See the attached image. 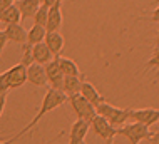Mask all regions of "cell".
<instances>
[{"mask_svg": "<svg viewBox=\"0 0 159 144\" xmlns=\"http://www.w3.org/2000/svg\"><path fill=\"white\" fill-rule=\"evenodd\" d=\"M67 102V95L62 92V91H55V89H49L45 92V95H44V99H42V104H40V107H39V111H37V114L34 116V119L29 123L25 128L20 131L17 136H14V137H10L8 139V142H14V141H17L19 137H22L24 134H27L30 129H34L35 126L39 124V121L42 119L44 116H47L50 111H54V109H57V107H61L62 104H66Z\"/></svg>", "mask_w": 159, "mask_h": 144, "instance_id": "cell-1", "label": "cell"}, {"mask_svg": "<svg viewBox=\"0 0 159 144\" xmlns=\"http://www.w3.org/2000/svg\"><path fill=\"white\" fill-rule=\"evenodd\" d=\"M96 112H97V116L104 117L107 123L111 126H114L116 129L122 128V126L131 119V109H119V107H116L109 102L99 104L96 107Z\"/></svg>", "mask_w": 159, "mask_h": 144, "instance_id": "cell-2", "label": "cell"}, {"mask_svg": "<svg viewBox=\"0 0 159 144\" xmlns=\"http://www.w3.org/2000/svg\"><path fill=\"white\" fill-rule=\"evenodd\" d=\"M69 104H70L72 111L75 112L77 119L80 121H85L89 126H91V123L94 121V117L97 116L96 112V107L92 106L89 101H85V99L82 97L80 94H75V95H70V97H67Z\"/></svg>", "mask_w": 159, "mask_h": 144, "instance_id": "cell-3", "label": "cell"}, {"mask_svg": "<svg viewBox=\"0 0 159 144\" xmlns=\"http://www.w3.org/2000/svg\"><path fill=\"white\" fill-rule=\"evenodd\" d=\"M117 136H122L127 139L129 144H139L144 139H151L152 132L149 131V128H146L143 124H124L122 128H117Z\"/></svg>", "mask_w": 159, "mask_h": 144, "instance_id": "cell-4", "label": "cell"}, {"mask_svg": "<svg viewBox=\"0 0 159 144\" xmlns=\"http://www.w3.org/2000/svg\"><path fill=\"white\" fill-rule=\"evenodd\" d=\"M3 76H5L8 91L20 89L27 82V67H24L22 64H17L14 67H10L8 71L3 72Z\"/></svg>", "mask_w": 159, "mask_h": 144, "instance_id": "cell-5", "label": "cell"}, {"mask_svg": "<svg viewBox=\"0 0 159 144\" xmlns=\"http://www.w3.org/2000/svg\"><path fill=\"white\" fill-rule=\"evenodd\" d=\"M91 129L94 131V134H96L97 137L104 139V141H114V137L117 136V129H116L114 126H111L104 117H101V116L94 117V121L91 123Z\"/></svg>", "mask_w": 159, "mask_h": 144, "instance_id": "cell-6", "label": "cell"}, {"mask_svg": "<svg viewBox=\"0 0 159 144\" xmlns=\"http://www.w3.org/2000/svg\"><path fill=\"white\" fill-rule=\"evenodd\" d=\"M131 119L132 123L143 124L146 128H151L159 121V109L154 107H146V109H131Z\"/></svg>", "mask_w": 159, "mask_h": 144, "instance_id": "cell-7", "label": "cell"}, {"mask_svg": "<svg viewBox=\"0 0 159 144\" xmlns=\"http://www.w3.org/2000/svg\"><path fill=\"white\" fill-rule=\"evenodd\" d=\"M89 129H91V126L85 121L75 119V123L70 126V131H69V144H85Z\"/></svg>", "mask_w": 159, "mask_h": 144, "instance_id": "cell-8", "label": "cell"}, {"mask_svg": "<svg viewBox=\"0 0 159 144\" xmlns=\"http://www.w3.org/2000/svg\"><path fill=\"white\" fill-rule=\"evenodd\" d=\"M45 67V74H47V82L50 84V89H55V91H62V86H64V74L61 72L59 65L55 60H50Z\"/></svg>", "mask_w": 159, "mask_h": 144, "instance_id": "cell-9", "label": "cell"}, {"mask_svg": "<svg viewBox=\"0 0 159 144\" xmlns=\"http://www.w3.org/2000/svg\"><path fill=\"white\" fill-rule=\"evenodd\" d=\"M7 37V42L10 44H17V45L24 47L27 44V30H25L20 24H15V25H7L5 30H3Z\"/></svg>", "mask_w": 159, "mask_h": 144, "instance_id": "cell-10", "label": "cell"}, {"mask_svg": "<svg viewBox=\"0 0 159 144\" xmlns=\"http://www.w3.org/2000/svg\"><path fill=\"white\" fill-rule=\"evenodd\" d=\"M27 82H30L32 86H37V87H45L49 84L44 65H39V64L29 65L27 67Z\"/></svg>", "mask_w": 159, "mask_h": 144, "instance_id": "cell-11", "label": "cell"}, {"mask_svg": "<svg viewBox=\"0 0 159 144\" xmlns=\"http://www.w3.org/2000/svg\"><path fill=\"white\" fill-rule=\"evenodd\" d=\"M62 0L57 3H54L52 7L49 8V17H47V32H59V29L62 27Z\"/></svg>", "mask_w": 159, "mask_h": 144, "instance_id": "cell-12", "label": "cell"}, {"mask_svg": "<svg viewBox=\"0 0 159 144\" xmlns=\"http://www.w3.org/2000/svg\"><path fill=\"white\" fill-rule=\"evenodd\" d=\"M44 44L47 45V49L50 50V54H52L54 57H59L66 42H64V37H62L61 32H47Z\"/></svg>", "mask_w": 159, "mask_h": 144, "instance_id": "cell-13", "label": "cell"}, {"mask_svg": "<svg viewBox=\"0 0 159 144\" xmlns=\"http://www.w3.org/2000/svg\"><path fill=\"white\" fill-rule=\"evenodd\" d=\"M80 95H82L85 101L91 102L94 107H97L99 104L106 102L104 97L101 95V92H99L96 87H94V84H91V82H87V81L82 82V87H80Z\"/></svg>", "mask_w": 159, "mask_h": 144, "instance_id": "cell-14", "label": "cell"}, {"mask_svg": "<svg viewBox=\"0 0 159 144\" xmlns=\"http://www.w3.org/2000/svg\"><path fill=\"white\" fill-rule=\"evenodd\" d=\"M82 82H84V74L79 77H74V76H67L64 77V86H62V92L70 97V95H75V94H80V87H82Z\"/></svg>", "mask_w": 159, "mask_h": 144, "instance_id": "cell-15", "label": "cell"}, {"mask_svg": "<svg viewBox=\"0 0 159 144\" xmlns=\"http://www.w3.org/2000/svg\"><path fill=\"white\" fill-rule=\"evenodd\" d=\"M54 60L57 62L59 65V69H61V72L64 74V76H74V77H79V76H82L80 74V69H79V65H77L72 59H69V57H54Z\"/></svg>", "mask_w": 159, "mask_h": 144, "instance_id": "cell-16", "label": "cell"}, {"mask_svg": "<svg viewBox=\"0 0 159 144\" xmlns=\"http://www.w3.org/2000/svg\"><path fill=\"white\" fill-rule=\"evenodd\" d=\"M32 59H34V64L47 65L54 59V55L50 54V50L47 49V45L42 42V44H37V45L32 47Z\"/></svg>", "mask_w": 159, "mask_h": 144, "instance_id": "cell-17", "label": "cell"}, {"mask_svg": "<svg viewBox=\"0 0 159 144\" xmlns=\"http://www.w3.org/2000/svg\"><path fill=\"white\" fill-rule=\"evenodd\" d=\"M22 22V15H20L19 8L17 5H10L8 8H5L3 12H0V24H3L7 27V25H15V24H20Z\"/></svg>", "mask_w": 159, "mask_h": 144, "instance_id": "cell-18", "label": "cell"}, {"mask_svg": "<svg viewBox=\"0 0 159 144\" xmlns=\"http://www.w3.org/2000/svg\"><path fill=\"white\" fill-rule=\"evenodd\" d=\"M15 5L19 8L22 19H32L39 10V7H40V0H20Z\"/></svg>", "mask_w": 159, "mask_h": 144, "instance_id": "cell-19", "label": "cell"}, {"mask_svg": "<svg viewBox=\"0 0 159 144\" xmlns=\"http://www.w3.org/2000/svg\"><path fill=\"white\" fill-rule=\"evenodd\" d=\"M45 35H47L45 27H42V25H32V27L27 30V44H25V45L34 47V45H37V44H42L45 40Z\"/></svg>", "mask_w": 159, "mask_h": 144, "instance_id": "cell-20", "label": "cell"}, {"mask_svg": "<svg viewBox=\"0 0 159 144\" xmlns=\"http://www.w3.org/2000/svg\"><path fill=\"white\" fill-rule=\"evenodd\" d=\"M148 69H156V77H154V81H157L159 79V45L154 49L151 59H149L144 65V71H148Z\"/></svg>", "mask_w": 159, "mask_h": 144, "instance_id": "cell-21", "label": "cell"}, {"mask_svg": "<svg viewBox=\"0 0 159 144\" xmlns=\"http://www.w3.org/2000/svg\"><path fill=\"white\" fill-rule=\"evenodd\" d=\"M47 17H49V8L40 5L39 7V10L35 12V15L32 17L34 20V25H42V27H45L47 25Z\"/></svg>", "mask_w": 159, "mask_h": 144, "instance_id": "cell-22", "label": "cell"}, {"mask_svg": "<svg viewBox=\"0 0 159 144\" xmlns=\"http://www.w3.org/2000/svg\"><path fill=\"white\" fill-rule=\"evenodd\" d=\"M22 49H24V57H22V62H20V64H22L24 67H29V65L34 64V59H32V47L24 45Z\"/></svg>", "mask_w": 159, "mask_h": 144, "instance_id": "cell-23", "label": "cell"}, {"mask_svg": "<svg viewBox=\"0 0 159 144\" xmlns=\"http://www.w3.org/2000/svg\"><path fill=\"white\" fill-rule=\"evenodd\" d=\"M5 104H7V92H2L0 94V117H2V114H3Z\"/></svg>", "mask_w": 159, "mask_h": 144, "instance_id": "cell-24", "label": "cell"}, {"mask_svg": "<svg viewBox=\"0 0 159 144\" xmlns=\"http://www.w3.org/2000/svg\"><path fill=\"white\" fill-rule=\"evenodd\" d=\"M7 37H5V34H3V30H0V54H2V50L5 49V45H7Z\"/></svg>", "mask_w": 159, "mask_h": 144, "instance_id": "cell-25", "label": "cell"}, {"mask_svg": "<svg viewBox=\"0 0 159 144\" xmlns=\"http://www.w3.org/2000/svg\"><path fill=\"white\" fill-rule=\"evenodd\" d=\"M10 5H14L12 0H0V12H3L5 8H8Z\"/></svg>", "mask_w": 159, "mask_h": 144, "instance_id": "cell-26", "label": "cell"}, {"mask_svg": "<svg viewBox=\"0 0 159 144\" xmlns=\"http://www.w3.org/2000/svg\"><path fill=\"white\" fill-rule=\"evenodd\" d=\"M151 20H152V22H156V24L159 25V5L152 10V14H151Z\"/></svg>", "mask_w": 159, "mask_h": 144, "instance_id": "cell-27", "label": "cell"}, {"mask_svg": "<svg viewBox=\"0 0 159 144\" xmlns=\"http://www.w3.org/2000/svg\"><path fill=\"white\" fill-rule=\"evenodd\" d=\"M149 141H151V144H159V131L157 132H152V136H151Z\"/></svg>", "mask_w": 159, "mask_h": 144, "instance_id": "cell-28", "label": "cell"}, {"mask_svg": "<svg viewBox=\"0 0 159 144\" xmlns=\"http://www.w3.org/2000/svg\"><path fill=\"white\" fill-rule=\"evenodd\" d=\"M159 45V34H157V37H156V47Z\"/></svg>", "mask_w": 159, "mask_h": 144, "instance_id": "cell-29", "label": "cell"}, {"mask_svg": "<svg viewBox=\"0 0 159 144\" xmlns=\"http://www.w3.org/2000/svg\"><path fill=\"white\" fill-rule=\"evenodd\" d=\"M0 144H10L8 141H0Z\"/></svg>", "mask_w": 159, "mask_h": 144, "instance_id": "cell-30", "label": "cell"}, {"mask_svg": "<svg viewBox=\"0 0 159 144\" xmlns=\"http://www.w3.org/2000/svg\"><path fill=\"white\" fill-rule=\"evenodd\" d=\"M107 144H114V141H107Z\"/></svg>", "mask_w": 159, "mask_h": 144, "instance_id": "cell-31", "label": "cell"}, {"mask_svg": "<svg viewBox=\"0 0 159 144\" xmlns=\"http://www.w3.org/2000/svg\"><path fill=\"white\" fill-rule=\"evenodd\" d=\"M152 3H159V0H154V2Z\"/></svg>", "mask_w": 159, "mask_h": 144, "instance_id": "cell-32", "label": "cell"}, {"mask_svg": "<svg viewBox=\"0 0 159 144\" xmlns=\"http://www.w3.org/2000/svg\"><path fill=\"white\" fill-rule=\"evenodd\" d=\"M12 2H20V0H12Z\"/></svg>", "mask_w": 159, "mask_h": 144, "instance_id": "cell-33", "label": "cell"}]
</instances>
